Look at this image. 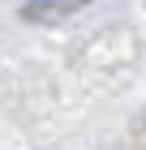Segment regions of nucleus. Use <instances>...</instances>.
<instances>
[{
  "mask_svg": "<svg viewBox=\"0 0 146 150\" xmlns=\"http://www.w3.org/2000/svg\"><path fill=\"white\" fill-rule=\"evenodd\" d=\"M90 0H30L22 9L26 22H65V17H73L78 9H86Z\"/></svg>",
  "mask_w": 146,
  "mask_h": 150,
  "instance_id": "nucleus-1",
  "label": "nucleus"
}]
</instances>
